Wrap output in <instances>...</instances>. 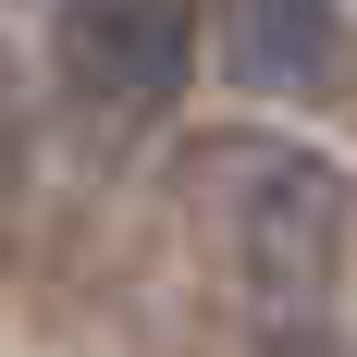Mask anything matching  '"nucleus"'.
Returning <instances> with one entry per match:
<instances>
[{"label": "nucleus", "mask_w": 357, "mask_h": 357, "mask_svg": "<svg viewBox=\"0 0 357 357\" xmlns=\"http://www.w3.org/2000/svg\"><path fill=\"white\" fill-rule=\"evenodd\" d=\"M185 197L210 222V247L234 259V284L259 308H284V321L345 271L357 197H345V173H333L321 148H296V136H210L197 173H185Z\"/></svg>", "instance_id": "f257e3e1"}, {"label": "nucleus", "mask_w": 357, "mask_h": 357, "mask_svg": "<svg viewBox=\"0 0 357 357\" xmlns=\"http://www.w3.org/2000/svg\"><path fill=\"white\" fill-rule=\"evenodd\" d=\"M197 50H210L197 0H62V25H50V62H62V86L99 123L173 111L185 74H197Z\"/></svg>", "instance_id": "f03ea898"}, {"label": "nucleus", "mask_w": 357, "mask_h": 357, "mask_svg": "<svg viewBox=\"0 0 357 357\" xmlns=\"http://www.w3.org/2000/svg\"><path fill=\"white\" fill-rule=\"evenodd\" d=\"M210 62L247 99H321L345 74V13L333 0H222L210 13Z\"/></svg>", "instance_id": "7ed1b4c3"}, {"label": "nucleus", "mask_w": 357, "mask_h": 357, "mask_svg": "<svg viewBox=\"0 0 357 357\" xmlns=\"http://www.w3.org/2000/svg\"><path fill=\"white\" fill-rule=\"evenodd\" d=\"M25 173V111H13V74H0V185Z\"/></svg>", "instance_id": "20e7f679"}]
</instances>
